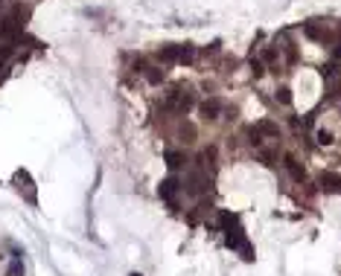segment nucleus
I'll return each instance as SVG.
<instances>
[{
	"instance_id": "obj_1",
	"label": "nucleus",
	"mask_w": 341,
	"mask_h": 276,
	"mask_svg": "<svg viewBox=\"0 0 341 276\" xmlns=\"http://www.w3.org/2000/svg\"><path fill=\"white\" fill-rule=\"evenodd\" d=\"M158 55H161V61H181V64H190V61L196 58V49H193L190 44H166V47L158 49Z\"/></svg>"
},
{
	"instance_id": "obj_2",
	"label": "nucleus",
	"mask_w": 341,
	"mask_h": 276,
	"mask_svg": "<svg viewBox=\"0 0 341 276\" xmlns=\"http://www.w3.org/2000/svg\"><path fill=\"white\" fill-rule=\"evenodd\" d=\"M193 102H196V99H193V93H187V90H172V93L166 96V102H163V105H166L169 111H175V114H181V116H184V114L193 108Z\"/></svg>"
},
{
	"instance_id": "obj_3",
	"label": "nucleus",
	"mask_w": 341,
	"mask_h": 276,
	"mask_svg": "<svg viewBox=\"0 0 341 276\" xmlns=\"http://www.w3.org/2000/svg\"><path fill=\"white\" fill-rule=\"evenodd\" d=\"M207 186H210V180H207L204 172H190L187 180H184V189H187L190 195H198V192H204Z\"/></svg>"
},
{
	"instance_id": "obj_4",
	"label": "nucleus",
	"mask_w": 341,
	"mask_h": 276,
	"mask_svg": "<svg viewBox=\"0 0 341 276\" xmlns=\"http://www.w3.org/2000/svg\"><path fill=\"white\" fill-rule=\"evenodd\" d=\"M178 189H184V183H178L175 178H166L161 186H158V195L163 198V201H169V204H175V192Z\"/></svg>"
},
{
	"instance_id": "obj_5",
	"label": "nucleus",
	"mask_w": 341,
	"mask_h": 276,
	"mask_svg": "<svg viewBox=\"0 0 341 276\" xmlns=\"http://www.w3.org/2000/svg\"><path fill=\"white\" fill-rule=\"evenodd\" d=\"M318 186L324 192H341V175H336V172H321Z\"/></svg>"
},
{
	"instance_id": "obj_6",
	"label": "nucleus",
	"mask_w": 341,
	"mask_h": 276,
	"mask_svg": "<svg viewBox=\"0 0 341 276\" xmlns=\"http://www.w3.org/2000/svg\"><path fill=\"white\" fill-rule=\"evenodd\" d=\"M283 166H286V172H289L295 180H306V169H304L292 154H286V157H283Z\"/></svg>"
},
{
	"instance_id": "obj_7",
	"label": "nucleus",
	"mask_w": 341,
	"mask_h": 276,
	"mask_svg": "<svg viewBox=\"0 0 341 276\" xmlns=\"http://www.w3.org/2000/svg\"><path fill=\"white\" fill-rule=\"evenodd\" d=\"M163 157H166V166H169V169H181V166H187V154H184V151H166Z\"/></svg>"
},
{
	"instance_id": "obj_8",
	"label": "nucleus",
	"mask_w": 341,
	"mask_h": 276,
	"mask_svg": "<svg viewBox=\"0 0 341 276\" xmlns=\"http://www.w3.org/2000/svg\"><path fill=\"white\" fill-rule=\"evenodd\" d=\"M254 128H257V131H260L263 137H277V134H280V128H277V122H271V119H263V122H257Z\"/></svg>"
},
{
	"instance_id": "obj_9",
	"label": "nucleus",
	"mask_w": 341,
	"mask_h": 276,
	"mask_svg": "<svg viewBox=\"0 0 341 276\" xmlns=\"http://www.w3.org/2000/svg\"><path fill=\"white\" fill-rule=\"evenodd\" d=\"M304 32H306V38H312V41H327V38H330L327 29H318V26H312V23H306Z\"/></svg>"
},
{
	"instance_id": "obj_10",
	"label": "nucleus",
	"mask_w": 341,
	"mask_h": 276,
	"mask_svg": "<svg viewBox=\"0 0 341 276\" xmlns=\"http://www.w3.org/2000/svg\"><path fill=\"white\" fill-rule=\"evenodd\" d=\"M219 111H222V105H219L216 99H210V102L201 105V114H204L207 119H219Z\"/></svg>"
},
{
	"instance_id": "obj_11",
	"label": "nucleus",
	"mask_w": 341,
	"mask_h": 276,
	"mask_svg": "<svg viewBox=\"0 0 341 276\" xmlns=\"http://www.w3.org/2000/svg\"><path fill=\"white\" fill-rule=\"evenodd\" d=\"M315 140H318V146H333V143H336L330 128H318V131H315Z\"/></svg>"
},
{
	"instance_id": "obj_12",
	"label": "nucleus",
	"mask_w": 341,
	"mask_h": 276,
	"mask_svg": "<svg viewBox=\"0 0 341 276\" xmlns=\"http://www.w3.org/2000/svg\"><path fill=\"white\" fill-rule=\"evenodd\" d=\"M146 79H149L152 84H161V81H163V70H158V67H146Z\"/></svg>"
},
{
	"instance_id": "obj_13",
	"label": "nucleus",
	"mask_w": 341,
	"mask_h": 276,
	"mask_svg": "<svg viewBox=\"0 0 341 276\" xmlns=\"http://www.w3.org/2000/svg\"><path fill=\"white\" fill-rule=\"evenodd\" d=\"M274 160H277V151H274V148H263V151H260V163L274 166Z\"/></svg>"
},
{
	"instance_id": "obj_14",
	"label": "nucleus",
	"mask_w": 341,
	"mask_h": 276,
	"mask_svg": "<svg viewBox=\"0 0 341 276\" xmlns=\"http://www.w3.org/2000/svg\"><path fill=\"white\" fill-rule=\"evenodd\" d=\"M277 102H280V105H292V90H289V87H280V90H277Z\"/></svg>"
},
{
	"instance_id": "obj_15",
	"label": "nucleus",
	"mask_w": 341,
	"mask_h": 276,
	"mask_svg": "<svg viewBox=\"0 0 341 276\" xmlns=\"http://www.w3.org/2000/svg\"><path fill=\"white\" fill-rule=\"evenodd\" d=\"M248 137H251V140H248V143H251V146H257V148H260V146H263V134H260V131H257V128H254V125H251V128H248Z\"/></svg>"
},
{
	"instance_id": "obj_16",
	"label": "nucleus",
	"mask_w": 341,
	"mask_h": 276,
	"mask_svg": "<svg viewBox=\"0 0 341 276\" xmlns=\"http://www.w3.org/2000/svg\"><path fill=\"white\" fill-rule=\"evenodd\" d=\"M251 73H254V76H263V73H266V67H263L260 58H251Z\"/></svg>"
},
{
	"instance_id": "obj_17",
	"label": "nucleus",
	"mask_w": 341,
	"mask_h": 276,
	"mask_svg": "<svg viewBox=\"0 0 341 276\" xmlns=\"http://www.w3.org/2000/svg\"><path fill=\"white\" fill-rule=\"evenodd\" d=\"M23 274V265H20V259H15V262H12V268H9V274L6 276H20Z\"/></svg>"
},
{
	"instance_id": "obj_18",
	"label": "nucleus",
	"mask_w": 341,
	"mask_h": 276,
	"mask_svg": "<svg viewBox=\"0 0 341 276\" xmlns=\"http://www.w3.org/2000/svg\"><path fill=\"white\" fill-rule=\"evenodd\" d=\"M263 61H269V64H274V61H277V52H274V49L269 47V49L263 52Z\"/></svg>"
},
{
	"instance_id": "obj_19",
	"label": "nucleus",
	"mask_w": 341,
	"mask_h": 276,
	"mask_svg": "<svg viewBox=\"0 0 341 276\" xmlns=\"http://www.w3.org/2000/svg\"><path fill=\"white\" fill-rule=\"evenodd\" d=\"M333 58H336V61H341V44L336 47V49H333Z\"/></svg>"
},
{
	"instance_id": "obj_20",
	"label": "nucleus",
	"mask_w": 341,
	"mask_h": 276,
	"mask_svg": "<svg viewBox=\"0 0 341 276\" xmlns=\"http://www.w3.org/2000/svg\"><path fill=\"white\" fill-rule=\"evenodd\" d=\"M134 276H140V274H134Z\"/></svg>"
}]
</instances>
